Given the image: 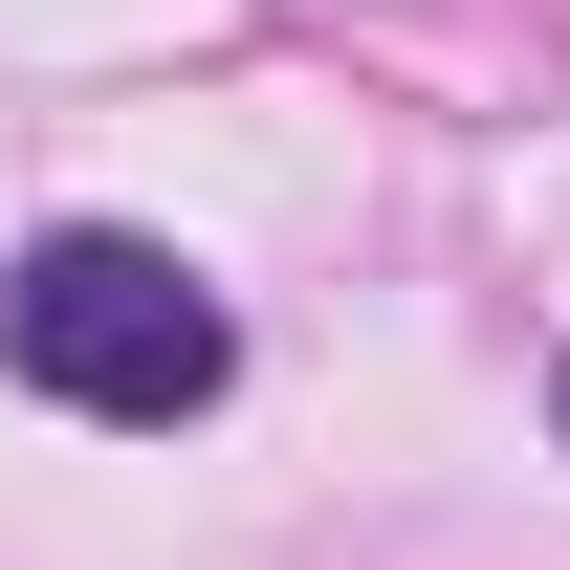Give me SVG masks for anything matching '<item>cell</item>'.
Segmentation results:
<instances>
[{"instance_id": "obj_1", "label": "cell", "mask_w": 570, "mask_h": 570, "mask_svg": "<svg viewBox=\"0 0 570 570\" xmlns=\"http://www.w3.org/2000/svg\"><path fill=\"white\" fill-rule=\"evenodd\" d=\"M0 352L45 373L67 417H198L219 373H242V330H219V285L176 264V242L67 219V242H22V264H0Z\"/></svg>"}]
</instances>
